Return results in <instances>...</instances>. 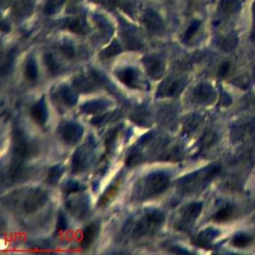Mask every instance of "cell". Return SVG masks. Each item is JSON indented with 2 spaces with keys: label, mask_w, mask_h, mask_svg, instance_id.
Instances as JSON below:
<instances>
[{
  "label": "cell",
  "mask_w": 255,
  "mask_h": 255,
  "mask_svg": "<svg viewBox=\"0 0 255 255\" xmlns=\"http://www.w3.org/2000/svg\"><path fill=\"white\" fill-rule=\"evenodd\" d=\"M122 51L120 44L117 41H114L109 47H107L104 51H102L101 55L103 58H110L117 54H119Z\"/></svg>",
  "instance_id": "cell-29"
},
{
  "label": "cell",
  "mask_w": 255,
  "mask_h": 255,
  "mask_svg": "<svg viewBox=\"0 0 255 255\" xmlns=\"http://www.w3.org/2000/svg\"><path fill=\"white\" fill-rule=\"evenodd\" d=\"M94 83H95V80H89L86 77H79L77 80L74 81L75 86L83 92L92 90L94 87Z\"/></svg>",
  "instance_id": "cell-27"
},
{
  "label": "cell",
  "mask_w": 255,
  "mask_h": 255,
  "mask_svg": "<svg viewBox=\"0 0 255 255\" xmlns=\"http://www.w3.org/2000/svg\"><path fill=\"white\" fill-rule=\"evenodd\" d=\"M143 64H144L145 71L152 79L156 80L162 76L164 67H163V62L159 57L154 55L146 56L143 59Z\"/></svg>",
  "instance_id": "cell-8"
},
{
  "label": "cell",
  "mask_w": 255,
  "mask_h": 255,
  "mask_svg": "<svg viewBox=\"0 0 255 255\" xmlns=\"http://www.w3.org/2000/svg\"><path fill=\"white\" fill-rule=\"evenodd\" d=\"M14 58H15V54H14V50L10 51L7 55L6 58L2 64V74H8L10 72V70L12 69L13 66V62H14Z\"/></svg>",
  "instance_id": "cell-33"
},
{
  "label": "cell",
  "mask_w": 255,
  "mask_h": 255,
  "mask_svg": "<svg viewBox=\"0 0 255 255\" xmlns=\"http://www.w3.org/2000/svg\"><path fill=\"white\" fill-rule=\"evenodd\" d=\"M194 97L198 102L209 104L215 98V92L208 84H199L194 90Z\"/></svg>",
  "instance_id": "cell-13"
},
{
  "label": "cell",
  "mask_w": 255,
  "mask_h": 255,
  "mask_svg": "<svg viewBox=\"0 0 255 255\" xmlns=\"http://www.w3.org/2000/svg\"><path fill=\"white\" fill-rule=\"evenodd\" d=\"M216 141H217V134L215 132L210 131V132H207L203 135V137L201 138L200 146L203 149H207L211 145H213Z\"/></svg>",
  "instance_id": "cell-28"
},
{
  "label": "cell",
  "mask_w": 255,
  "mask_h": 255,
  "mask_svg": "<svg viewBox=\"0 0 255 255\" xmlns=\"http://www.w3.org/2000/svg\"><path fill=\"white\" fill-rule=\"evenodd\" d=\"M25 77L29 80V81H35L38 77V68L36 65V62L33 58H30L25 66Z\"/></svg>",
  "instance_id": "cell-24"
},
{
  "label": "cell",
  "mask_w": 255,
  "mask_h": 255,
  "mask_svg": "<svg viewBox=\"0 0 255 255\" xmlns=\"http://www.w3.org/2000/svg\"><path fill=\"white\" fill-rule=\"evenodd\" d=\"M163 220H164V215L161 211L156 209L148 210L145 213L144 217L141 218L136 223L133 229V236L139 237L149 233L153 228H155V226H157L158 224H161Z\"/></svg>",
  "instance_id": "cell-2"
},
{
  "label": "cell",
  "mask_w": 255,
  "mask_h": 255,
  "mask_svg": "<svg viewBox=\"0 0 255 255\" xmlns=\"http://www.w3.org/2000/svg\"><path fill=\"white\" fill-rule=\"evenodd\" d=\"M13 152L18 159L27 158L37 153L38 149L34 143H32L25 134L20 130L16 129L13 135Z\"/></svg>",
  "instance_id": "cell-3"
},
{
  "label": "cell",
  "mask_w": 255,
  "mask_h": 255,
  "mask_svg": "<svg viewBox=\"0 0 255 255\" xmlns=\"http://www.w3.org/2000/svg\"><path fill=\"white\" fill-rule=\"evenodd\" d=\"M120 182H116L114 184H112L106 191L105 193L100 197L99 200V205L100 206H105L106 204H108L110 202V200H112V198L116 195L118 188H119Z\"/></svg>",
  "instance_id": "cell-22"
},
{
  "label": "cell",
  "mask_w": 255,
  "mask_h": 255,
  "mask_svg": "<svg viewBox=\"0 0 255 255\" xmlns=\"http://www.w3.org/2000/svg\"><path fill=\"white\" fill-rule=\"evenodd\" d=\"M237 45V38L235 35L226 36L221 42V48L225 51L233 50Z\"/></svg>",
  "instance_id": "cell-32"
},
{
  "label": "cell",
  "mask_w": 255,
  "mask_h": 255,
  "mask_svg": "<svg viewBox=\"0 0 255 255\" xmlns=\"http://www.w3.org/2000/svg\"><path fill=\"white\" fill-rule=\"evenodd\" d=\"M60 96L62 101L68 105V106H73L77 102V95L68 87L64 86L60 90Z\"/></svg>",
  "instance_id": "cell-21"
},
{
  "label": "cell",
  "mask_w": 255,
  "mask_h": 255,
  "mask_svg": "<svg viewBox=\"0 0 255 255\" xmlns=\"http://www.w3.org/2000/svg\"><path fill=\"white\" fill-rule=\"evenodd\" d=\"M183 87H184V84L182 83V81H180V80L172 81V82L166 84V86H165L166 89L164 91V94L167 96H175L183 90Z\"/></svg>",
  "instance_id": "cell-25"
},
{
  "label": "cell",
  "mask_w": 255,
  "mask_h": 255,
  "mask_svg": "<svg viewBox=\"0 0 255 255\" xmlns=\"http://www.w3.org/2000/svg\"><path fill=\"white\" fill-rule=\"evenodd\" d=\"M89 160V149L87 145H84L76 150V152L73 155V161H72V167L74 171L80 172L86 169L88 165Z\"/></svg>",
  "instance_id": "cell-11"
},
{
  "label": "cell",
  "mask_w": 255,
  "mask_h": 255,
  "mask_svg": "<svg viewBox=\"0 0 255 255\" xmlns=\"http://www.w3.org/2000/svg\"><path fill=\"white\" fill-rule=\"evenodd\" d=\"M62 1L63 0H48L45 7V13L47 14L53 13L58 8V6L61 5Z\"/></svg>",
  "instance_id": "cell-37"
},
{
  "label": "cell",
  "mask_w": 255,
  "mask_h": 255,
  "mask_svg": "<svg viewBox=\"0 0 255 255\" xmlns=\"http://www.w3.org/2000/svg\"><path fill=\"white\" fill-rule=\"evenodd\" d=\"M117 77L122 83H124L128 87H130L132 89L137 87V73L133 68L128 67L118 71Z\"/></svg>",
  "instance_id": "cell-14"
},
{
  "label": "cell",
  "mask_w": 255,
  "mask_h": 255,
  "mask_svg": "<svg viewBox=\"0 0 255 255\" xmlns=\"http://www.w3.org/2000/svg\"><path fill=\"white\" fill-rule=\"evenodd\" d=\"M32 10L31 0H17L13 6V13L15 16L23 17Z\"/></svg>",
  "instance_id": "cell-19"
},
{
  "label": "cell",
  "mask_w": 255,
  "mask_h": 255,
  "mask_svg": "<svg viewBox=\"0 0 255 255\" xmlns=\"http://www.w3.org/2000/svg\"><path fill=\"white\" fill-rule=\"evenodd\" d=\"M143 23L146 29L153 34H158L162 32L164 28L163 21L160 18V16L151 9H147L145 11L143 15Z\"/></svg>",
  "instance_id": "cell-9"
},
{
  "label": "cell",
  "mask_w": 255,
  "mask_h": 255,
  "mask_svg": "<svg viewBox=\"0 0 255 255\" xmlns=\"http://www.w3.org/2000/svg\"><path fill=\"white\" fill-rule=\"evenodd\" d=\"M251 238L245 234V233H238L236 234L233 239H232V244L235 246V247H238V248H242L244 246H246L249 242H250Z\"/></svg>",
  "instance_id": "cell-31"
},
{
  "label": "cell",
  "mask_w": 255,
  "mask_h": 255,
  "mask_svg": "<svg viewBox=\"0 0 255 255\" xmlns=\"http://www.w3.org/2000/svg\"><path fill=\"white\" fill-rule=\"evenodd\" d=\"M85 186L82 185L81 183L77 182V181H68L65 183V185L63 186V190L66 193H73V192H77V191H81L84 190Z\"/></svg>",
  "instance_id": "cell-34"
},
{
  "label": "cell",
  "mask_w": 255,
  "mask_h": 255,
  "mask_svg": "<svg viewBox=\"0 0 255 255\" xmlns=\"http://www.w3.org/2000/svg\"><path fill=\"white\" fill-rule=\"evenodd\" d=\"M58 131L62 139L68 143H76L83 134L82 127L74 123H64Z\"/></svg>",
  "instance_id": "cell-5"
},
{
  "label": "cell",
  "mask_w": 255,
  "mask_h": 255,
  "mask_svg": "<svg viewBox=\"0 0 255 255\" xmlns=\"http://www.w3.org/2000/svg\"><path fill=\"white\" fill-rule=\"evenodd\" d=\"M199 27H200V22L197 21V20L193 21V22L189 25V27L187 28V30H186V32H185V34H184V39H185V40H190V39L196 34V32L198 31Z\"/></svg>",
  "instance_id": "cell-35"
},
{
  "label": "cell",
  "mask_w": 255,
  "mask_h": 255,
  "mask_svg": "<svg viewBox=\"0 0 255 255\" xmlns=\"http://www.w3.org/2000/svg\"><path fill=\"white\" fill-rule=\"evenodd\" d=\"M108 104H106L103 100H98V101H92L89 103H86L82 107V111L85 113H101L105 110H107Z\"/></svg>",
  "instance_id": "cell-20"
},
{
  "label": "cell",
  "mask_w": 255,
  "mask_h": 255,
  "mask_svg": "<svg viewBox=\"0 0 255 255\" xmlns=\"http://www.w3.org/2000/svg\"><path fill=\"white\" fill-rule=\"evenodd\" d=\"M47 194L41 189H37L30 193V195L27 197V199L24 202V210L27 213H31L36 211L38 208H40L42 205L45 204L47 201Z\"/></svg>",
  "instance_id": "cell-7"
},
{
  "label": "cell",
  "mask_w": 255,
  "mask_h": 255,
  "mask_svg": "<svg viewBox=\"0 0 255 255\" xmlns=\"http://www.w3.org/2000/svg\"><path fill=\"white\" fill-rule=\"evenodd\" d=\"M67 227H68V223H67L66 216L62 211H60L59 215H58V222H57V225H56L57 232L65 231L67 229Z\"/></svg>",
  "instance_id": "cell-36"
},
{
  "label": "cell",
  "mask_w": 255,
  "mask_h": 255,
  "mask_svg": "<svg viewBox=\"0 0 255 255\" xmlns=\"http://www.w3.org/2000/svg\"><path fill=\"white\" fill-rule=\"evenodd\" d=\"M44 61H45V65H46L50 74L57 75V74L60 73V66L55 61L54 57L51 54H46L45 57H44Z\"/></svg>",
  "instance_id": "cell-26"
},
{
  "label": "cell",
  "mask_w": 255,
  "mask_h": 255,
  "mask_svg": "<svg viewBox=\"0 0 255 255\" xmlns=\"http://www.w3.org/2000/svg\"><path fill=\"white\" fill-rule=\"evenodd\" d=\"M65 27L76 33V34H85L86 33V28H85V24L83 22L82 19H80L79 17H73V18H70L66 21L65 23Z\"/></svg>",
  "instance_id": "cell-17"
},
{
  "label": "cell",
  "mask_w": 255,
  "mask_h": 255,
  "mask_svg": "<svg viewBox=\"0 0 255 255\" xmlns=\"http://www.w3.org/2000/svg\"><path fill=\"white\" fill-rule=\"evenodd\" d=\"M202 209V203L201 202H192L188 205H186L182 209L181 218L179 220L180 229H184L185 227L191 225L194 220L199 216Z\"/></svg>",
  "instance_id": "cell-6"
},
{
  "label": "cell",
  "mask_w": 255,
  "mask_h": 255,
  "mask_svg": "<svg viewBox=\"0 0 255 255\" xmlns=\"http://www.w3.org/2000/svg\"><path fill=\"white\" fill-rule=\"evenodd\" d=\"M252 11H253V32H252V35H253V37H255V2L253 3Z\"/></svg>",
  "instance_id": "cell-41"
},
{
  "label": "cell",
  "mask_w": 255,
  "mask_h": 255,
  "mask_svg": "<svg viewBox=\"0 0 255 255\" xmlns=\"http://www.w3.org/2000/svg\"><path fill=\"white\" fill-rule=\"evenodd\" d=\"M26 174V167L22 164V161L15 160L9 169L8 175L12 180H19L21 178H23V176Z\"/></svg>",
  "instance_id": "cell-18"
},
{
  "label": "cell",
  "mask_w": 255,
  "mask_h": 255,
  "mask_svg": "<svg viewBox=\"0 0 255 255\" xmlns=\"http://www.w3.org/2000/svg\"><path fill=\"white\" fill-rule=\"evenodd\" d=\"M218 235V232L213 229H206L201 231L194 240V243L200 247H207L211 241Z\"/></svg>",
  "instance_id": "cell-16"
},
{
  "label": "cell",
  "mask_w": 255,
  "mask_h": 255,
  "mask_svg": "<svg viewBox=\"0 0 255 255\" xmlns=\"http://www.w3.org/2000/svg\"><path fill=\"white\" fill-rule=\"evenodd\" d=\"M60 49H61V52H62L67 58H72V57H74V55H75V51H74V48H73L72 45L65 44V45H63Z\"/></svg>",
  "instance_id": "cell-39"
},
{
  "label": "cell",
  "mask_w": 255,
  "mask_h": 255,
  "mask_svg": "<svg viewBox=\"0 0 255 255\" xmlns=\"http://www.w3.org/2000/svg\"><path fill=\"white\" fill-rule=\"evenodd\" d=\"M233 215V208L230 205H225L218 209V211L214 214L213 219L217 222H223L230 219Z\"/></svg>",
  "instance_id": "cell-23"
},
{
  "label": "cell",
  "mask_w": 255,
  "mask_h": 255,
  "mask_svg": "<svg viewBox=\"0 0 255 255\" xmlns=\"http://www.w3.org/2000/svg\"><path fill=\"white\" fill-rule=\"evenodd\" d=\"M61 174H62V168L59 165L52 166L48 171L47 181L50 184H54L59 180V178L61 177Z\"/></svg>",
  "instance_id": "cell-30"
},
{
  "label": "cell",
  "mask_w": 255,
  "mask_h": 255,
  "mask_svg": "<svg viewBox=\"0 0 255 255\" xmlns=\"http://www.w3.org/2000/svg\"><path fill=\"white\" fill-rule=\"evenodd\" d=\"M255 131V120L248 119L234 124L231 128L230 135L233 142H240L248 138Z\"/></svg>",
  "instance_id": "cell-4"
},
{
  "label": "cell",
  "mask_w": 255,
  "mask_h": 255,
  "mask_svg": "<svg viewBox=\"0 0 255 255\" xmlns=\"http://www.w3.org/2000/svg\"><path fill=\"white\" fill-rule=\"evenodd\" d=\"M99 230H100V225L95 222L86 226L84 228V230L82 231L81 240H80L81 246L83 248H88L94 242V240L97 238V236L99 234Z\"/></svg>",
  "instance_id": "cell-12"
},
{
  "label": "cell",
  "mask_w": 255,
  "mask_h": 255,
  "mask_svg": "<svg viewBox=\"0 0 255 255\" xmlns=\"http://www.w3.org/2000/svg\"><path fill=\"white\" fill-rule=\"evenodd\" d=\"M200 123V118L197 116H192L190 117V119L186 122V129L187 130H193L197 125H199Z\"/></svg>",
  "instance_id": "cell-38"
},
{
  "label": "cell",
  "mask_w": 255,
  "mask_h": 255,
  "mask_svg": "<svg viewBox=\"0 0 255 255\" xmlns=\"http://www.w3.org/2000/svg\"><path fill=\"white\" fill-rule=\"evenodd\" d=\"M219 10L222 14L226 16L233 15L240 10V1L239 0H220Z\"/></svg>",
  "instance_id": "cell-15"
},
{
  "label": "cell",
  "mask_w": 255,
  "mask_h": 255,
  "mask_svg": "<svg viewBox=\"0 0 255 255\" xmlns=\"http://www.w3.org/2000/svg\"><path fill=\"white\" fill-rule=\"evenodd\" d=\"M30 115L37 125L41 127L45 126L48 118V112L44 102V98H42L39 102L32 106V108L30 109Z\"/></svg>",
  "instance_id": "cell-10"
},
{
  "label": "cell",
  "mask_w": 255,
  "mask_h": 255,
  "mask_svg": "<svg viewBox=\"0 0 255 255\" xmlns=\"http://www.w3.org/2000/svg\"><path fill=\"white\" fill-rule=\"evenodd\" d=\"M229 69H230L229 63H226V62H225V63H222V64L220 65L219 69H218V75H219L220 77H225V76L228 74Z\"/></svg>",
  "instance_id": "cell-40"
},
{
  "label": "cell",
  "mask_w": 255,
  "mask_h": 255,
  "mask_svg": "<svg viewBox=\"0 0 255 255\" xmlns=\"http://www.w3.org/2000/svg\"><path fill=\"white\" fill-rule=\"evenodd\" d=\"M141 198H149L163 192L169 184L168 175L164 172H154L143 179Z\"/></svg>",
  "instance_id": "cell-1"
}]
</instances>
